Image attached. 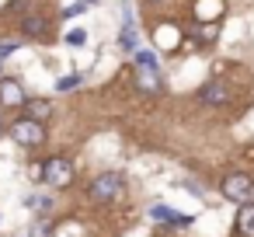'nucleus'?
I'll return each instance as SVG.
<instances>
[{"label":"nucleus","instance_id":"obj_1","mask_svg":"<svg viewBox=\"0 0 254 237\" xmlns=\"http://www.w3.org/2000/svg\"><path fill=\"white\" fill-rule=\"evenodd\" d=\"M46 185H53V188H66L70 181H73V164L66 160V157H46V164L35 171Z\"/></svg>","mask_w":254,"mask_h":237},{"label":"nucleus","instance_id":"obj_2","mask_svg":"<svg viewBox=\"0 0 254 237\" xmlns=\"http://www.w3.org/2000/svg\"><path fill=\"white\" fill-rule=\"evenodd\" d=\"M11 136H14L21 147H39V143H46V126H42L39 119L25 115V119H18V122L11 126Z\"/></svg>","mask_w":254,"mask_h":237},{"label":"nucleus","instance_id":"obj_3","mask_svg":"<svg viewBox=\"0 0 254 237\" xmlns=\"http://www.w3.org/2000/svg\"><path fill=\"white\" fill-rule=\"evenodd\" d=\"M251 192H254V178L251 174H240L237 171V174H226L223 178V195L230 202H240L244 206V202H251Z\"/></svg>","mask_w":254,"mask_h":237},{"label":"nucleus","instance_id":"obj_4","mask_svg":"<svg viewBox=\"0 0 254 237\" xmlns=\"http://www.w3.org/2000/svg\"><path fill=\"white\" fill-rule=\"evenodd\" d=\"M119 192H122V174H115V171L94 178V185H91V199L94 202H112Z\"/></svg>","mask_w":254,"mask_h":237},{"label":"nucleus","instance_id":"obj_5","mask_svg":"<svg viewBox=\"0 0 254 237\" xmlns=\"http://www.w3.org/2000/svg\"><path fill=\"white\" fill-rule=\"evenodd\" d=\"M0 105H7V108H18V105H25L21 80H14V77H0Z\"/></svg>","mask_w":254,"mask_h":237},{"label":"nucleus","instance_id":"obj_6","mask_svg":"<svg viewBox=\"0 0 254 237\" xmlns=\"http://www.w3.org/2000/svg\"><path fill=\"white\" fill-rule=\"evenodd\" d=\"M191 11H195V21H219L226 4H223V0H195Z\"/></svg>","mask_w":254,"mask_h":237},{"label":"nucleus","instance_id":"obj_7","mask_svg":"<svg viewBox=\"0 0 254 237\" xmlns=\"http://www.w3.org/2000/svg\"><path fill=\"white\" fill-rule=\"evenodd\" d=\"M198 101H205V105H226V101H230V87H226L223 80H209V84L198 91Z\"/></svg>","mask_w":254,"mask_h":237},{"label":"nucleus","instance_id":"obj_8","mask_svg":"<svg viewBox=\"0 0 254 237\" xmlns=\"http://www.w3.org/2000/svg\"><path fill=\"white\" fill-rule=\"evenodd\" d=\"M150 216H153L157 223H174V227H188V223H191V216H178L171 206H160V202L150 206Z\"/></svg>","mask_w":254,"mask_h":237},{"label":"nucleus","instance_id":"obj_9","mask_svg":"<svg viewBox=\"0 0 254 237\" xmlns=\"http://www.w3.org/2000/svg\"><path fill=\"white\" fill-rule=\"evenodd\" d=\"M216 35H219V21H195V28H191L195 42H216Z\"/></svg>","mask_w":254,"mask_h":237},{"label":"nucleus","instance_id":"obj_10","mask_svg":"<svg viewBox=\"0 0 254 237\" xmlns=\"http://www.w3.org/2000/svg\"><path fill=\"white\" fill-rule=\"evenodd\" d=\"M237 230L244 237H254V202H244L240 213H237Z\"/></svg>","mask_w":254,"mask_h":237},{"label":"nucleus","instance_id":"obj_11","mask_svg":"<svg viewBox=\"0 0 254 237\" xmlns=\"http://www.w3.org/2000/svg\"><path fill=\"white\" fill-rule=\"evenodd\" d=\"M136 84H139L143 91H160V70H146V67H139Z\"/></svg>","mask_w":254,"mask_h":237},{"label":"nucleus","instance_id":"obj_12","mask_svg":"<svg viewBox=\"0 0 254 237\" xmlns=\"http://www.w3.org/2000/svg\"><path fill=\"white\" fill-rule=\"evenodd\" d=\"M181 42V32L174 28V25H164V28H157V46H164V49H174Z\"/></svg>","mask_w":254,"mask_h":237},{"label":"nucleus","instance_id":"obj_13","mask_svg":"<svg viewBox=\"0 0 254 237\" xmlns=\"http://www.w3.org/2000/svg\"><path fill=\"white\" fill-rule=\"evenodd\" d=\"M25 108H28V115L39 119V122H46V119L53 115V105H49V101H25Z\"/></svg>","mask_w":254,"mask_h":237},{"label":"nucleus","instance_id":"obj_14","mask_svg":"<svg viewBox=\"0 0 254 237\" xmlns=\"http://www.w3.org/2000/svg\"><path fill=\"white\" fill-rule=\"evenodd\" d=\"M119 42H122V49H136V46H139V35H136V28H132L129 21L122 25V35H119Z\"/></svg>","mask_w":254,"mask_h":237},{"label":"nucleus","instance_id":"obj_15","mask_svg":"<svg viewBox=\"0 0 254 237\" xmlns=\"http://www.w3.org/2000/svg\"><path fill=\"white\" fill-rule=\"evenodd\" d=\"M84 42H87V32H84V28H70V32H66V46L77 49V46H84Z\"/></svg>","mask_w":254,"mask_h":237},{"label":"nucleus","instance_id":"obj_16","mask_svg":"<svg viewBox=\"0 0 254 237\" xmlns=\"http://www.w3.org/2000/svg\"><path fill=\"white\" fill-rule=\"evenodd\" d=\"M80 74H70V77H63V80H56V91H73V87H80Z\"/></svg>","mask_w":254,"mask_h":237},{"label":"nucleus","instance_id":"obj_17","mask_svg":"<svg viewBox=\"0 0 254 237\" xmlns=\"http://www.w3.org/2000/svg\"><path fill=\"white\" fill-rule=\"evenodd\" d=\"M42 28H46V21H42V18H32V21L25 25V32H28V35H39Z\"/></svg>","mask_w":254,"mask_h":237},{"label":"nucleus","instance_id":"obj_18","mask_svg":"<svg viewBox=\"0 0 254 237\" xmlns=\"http://www.w3.org/2000/svg\"><path fill=\"white\" fill-rule=\"evenodd\" d=\"M14 49H18V42H0V63H4V60H7Z\"/></svg>","mask_w":254,"mask_h":237},{"label":"nucleus","instance_id":"obj_19","mask_svg":"<svg viewBox=\"0 0 254 237\" xmlns=\"http://www.w3.org/2000/svg\"><path fill=\"white\" fill-rule=\"evenodd\" d=\"M87 4H91V0H80V4H73V7H66V14H63V18H73V14H80V11H84Z\"/></svg>","mask_w":254,"mask_h":237},{"label":"nucleus","instance_id":"obj_20","mask_svg":"<svg viewBox=\"0 0 254 237\" xmlns=\"http://www.w3.org/2000/svg\"><path fill=\"white\" fill-rule=\"evenodd\" d=\"M0 133H4V119H0Z\"/></svg>","mask_w":254,"mask_h":237}]
</instances>
